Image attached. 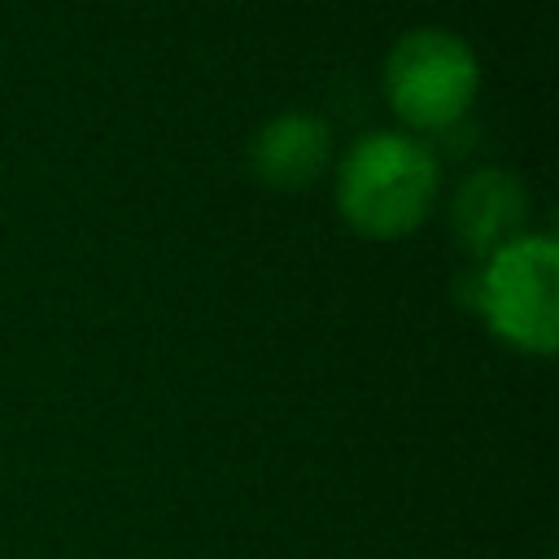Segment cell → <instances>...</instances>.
<instances>
[{
  "instance_id": "6da1fadb",
  "label": "cell",
  "mask_w": 559,
  "mask_h": 559,
  "mask_svg": "<svg viewBox=\"0 0 559 559\" xmlns=\"http://www.w3.org/2000/svg\"><path fill=\"white\" fill-rule=\"evenodd\" d=\"M441 192L437 153L411 131H367L336 162V210L367 240H397L428 223Z\"/></svg>"
},
{
  "instance_id": "7a4b0ae2",
  "label": "cell",
  "mask_w": 559,
  "mask_h": 559,
  "mask_svg": "<svg viewBox=\"0 0 559 559\" xmlns=\"http://www.w3.org/2000/svg\"><path fill=\"white\" fill-rule=\"evenodd\" d=\"M467 297L498 341L550 358L559 345V240L550 231H520L498 245L480 258Z\"/></svg>"
},
{
  "instance_id": "3957f363",
  "label": "cell",
  "mask_w": 559,
  "mask_h": 559,
  "mask_svg": "<svg viewBox=\"0 0 559 559\" xmlns=\"http://www.w3.org/2000/svg\"><path fill=\"white\" fill-rule=\"evenodd\" d=\"M384 100L389 109L419 131H450L467 118L480 92L476 48L450 26H411L384 52Z\"/></svg>"
},
{
  "instance_id": "277c9868",
  "label": "cell",
  "mask_w": 559,
  "mask_h": 559,
  "mask_svg": "<svg viewBox=\"0 0 559 559\" xmlns=\"http://www.w3.org/2000/svg\"><path fill=\"white\" fill-rule=\"evenodd\" d=\"M450 231L476 258H485L498 245L528 231V188H524V179L507 166L472 170L459 183L454 201H450Z\"/></svg>"
},
{
  "instance_id": "5b68a950",
  "label": "cell",
  "mask_w": 559,
  "mask_h": 559,
  "mask_svg": "<svg viewBox=\"0 0 559 559\" xmlns=\"http://www.w3.org/2000/svg\"><path fill=\"white\" fill-rule=\"evenodd\" d=\"M332 162V127L310 109L271 114L249 140V170L280 192L310 188Z\"/></svg>"
}]
</instances>
